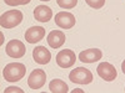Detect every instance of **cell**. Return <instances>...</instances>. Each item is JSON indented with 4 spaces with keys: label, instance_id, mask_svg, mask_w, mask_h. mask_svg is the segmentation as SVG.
<instances>
[{
    "label": "cell",
    "instance_id": "ffe728a7",
    "mask_svg": "<svg viewBox=\"0 0 125 93\" xmlns=\"http://www.w3.org/2000/svg\"><path fill=\"white\" fill-rule=\"evenodd\" d=\"M75 92H83V89L78 88V89H74V91H73V93H75Z\"/></svg>",
    "mask_w": 125,
    "mask_h": 93
},
{
    "label": "cell",
    "instance_id": "3957f363",
    "mask_svg": "<svg viewBox=\"0 0 125 93\" xmlns=\"http://www.w3.org/2000/svg\"><path fill=\"white\" fill-rule=\"evenodd\" d=\"M69 79L74 83L79 85H89L93 82V73L91 71L85 67H76L69 73Z\"/></svg>",
    "mask_w": 125,
    "mask_h": 93
},
{
    "label": "cell",
    "instance_id": "44dd1931",
    "mask_svg": "<svg viewBox=\"0 0 125 93\" xmlns=\"http://www.w3.org/2000/svg\"><path fill=\"white\" fill-rule=\"evenodd\" d=\"M40 1H50V0H40Z\"/></svg>",
    "mask_w": 125,
    "mask_h": 93
},
{
    "label": "cell",
    "instance_id": "7c38bea8",
    "mask_svg": "<svg viewBox=\"0 0 125 93\" xmlns=\"http://www.w3.org/2000/svg\"><path fill=\"white\" fill-rule=\"evenodd\" d=\"M65 34L62 31H59V30H53L48 35V44L51 48H59L64 45L65 42Z\"/></svg>",
    "mask_w": 125,
    "mask_h": 93
},
{
    "label": "cell",
    "instance_id": "5bb4252c",
    "mask_svg": "<svg viewBox=\"0 0 125 93\" xmlns=\"http://www.w3.org/2000/svg\"><path fill=\"white\" fill-rule=\"evenodd\" d=\"M49 89L53 93H66L69 91V87L64 81L55 78L49 83Z\"/></svg>",
    "mask_w": 125,
    "mask_h": 93
},
{
    "label": "cell",
    "instance_id": "6da1fadb",
    "mask_svg": "<svg viewBox=\"0 0 125 93\" xmlns=\"http://www.w3.org/2000/svg\"><path fill=\"white\" fill-rule=\"evenodd\" d=\"M26 73V67L21 62H11L8 63L3 70V76L8 82H18L23 79Z\"/></svg>",
    "mask_w": 125,
    "mask_h": 93
},
{
    "label": "cell",
    "instance_id": "d6986e66",
    "mask_svg": "<svg viewBox=\"0 0 125 93\" xmlns=\"http://www.w3.org/2000/svg\"><path fill=\"white\" fill-rule=\"evenodd\" d=\"M121 71H123V73L125 75V60L123 61V63H121Z\"/></svg>",
    "mask_w": 125,
    "mask_h": 93
},
{
    "label": "cell",
    "instance_id": "277c9868",
    "mask_svg": "<svg viewBox=\"0 0 125 93\" xmlns=\"http://www.w3.org/2000/svg\"><path fill=\"white\" fill-rule=\"evenodd\" d=\"M5 52L11 58H21L26 52V47L20 40H10L5 47Z\"/></svg>",
    "mask_w": 125,
    "mask_h": 93
},
{
    "label": "cell",
    "instance_id": "ba28073f",
    "mask_svg": "<svg viewBox=\"0 0 125 93\" xmlns=\"http://www.w3.org/2000/svg\"><path fill=\"white\" fill-rule=\"evenodd\" d=\"M76 23L75 16L73 15L71 13H66V11H60L55 15V24L60 27V29H71L74 27Z\"/></svg>",
    "mask_w": 125,
    "mask_h": 93
},
{
    "label": "cell",
    "instance_id": "9c48e42d",
    "mask_svg": "<svg viewBox=\"0 0 125 93\" xmlns=\"http://www.w3.org/2000/svg\"><path fill=\"white\" fill-rule=\"evenodd\" d=\"M45 36V29L41 26H31L25 31V40L29 44H36Z\"/></svg>",
    "mask_w": 125,
    "mask_h": 93
},
{
    "label": "cell",
    "instance_id": "8992f818",
    "mask_svg": "<svg viewBox=\"0 0 125 93\" xmlns=\"http://www.w3.org/2000/svg\"><path fill=\"white\" fill-rule=\"evenodd\" d=\"M76 61L75 52L73 50H61L56 55V63L61 68H70Z\"/></svg>",
    "mask_w": 125,
    "mask_h": 93
},
{
    "label": "cell",
    "instance_id": "5b68a950",
    "mask_svg": "<svg viewBox=\"0 0 125 93\" xmlns=\"http://www.w3.org/2000/svg\"><path fill=\"white\" fill-rule=\"evenodd\" d=\"M46 82V73L44 70L35 68L28 78V86L31 89H40Z\"/></svg>",
    "mask_w": 125,
    "mask_h": 93
},
{
    "label": "cell",
    "instance_id": "52a82bcc",
    "mask_svg": "<svg viewBox=\"0 0 125 93\" xmlns=\"http://www.w3.org/2000/svg\"><path fill=\"white\" fill-rule=\"evenodd\" d=\"M96 71H98V75L100 76V78H103L106 82L114 81L118 76V72H116L115 67L111 63H109V62H101V63H99Z\"/></svg>",
    "mask_w": 125,
    "mask_h": 93
},
{
    "label": "cell",
    "instance_id": "4fadbf2b",
    "mask_svg": "<svg viewBox=\"0 0 125 93\" xmlns=\"http://www.w3.org/2000/svg\"><path fill=\"white\" fill-rule=\"evenodd\" d=\"M34 17L40 23H48L53 17V11H51V9L49 6L38 5L34 10Z\"/></svg>",
    "mask_w": 125,
    "mask_h": 93
},
{
    "label": "cell",
    "instance_id": "e0dca14e",
    "mask_svg": "<svg viewBox=\"0 0 125 93\" xmlns=\"http://www.w3.org/2000/svg\"><path fill=\"white\" fill-rule=\"evenodd\" d=\"M31 0H4V3L9 6H18V5H26Z\"/></svg>",
    "mask_w": 125,
    "mask_h": 93
},
{
    "label": "cell",
    "instance_id": "ac0fdd59",
    "mask_svg": "<svg viewBox=\"0 0 125 93\" xmlns=\"http://www.w3.org/2000/svg\"><path fill=\"white\" fill-rule=\"evenodd\" d=\"M9 92H23V89H20L19 87H8L4 93H9Z\"/></svg>",
    "mask_w": 125,
    "mask_h": 93
},
{
    "label": "cell",
    "instance_id": "8fae6325",
    "mask_svg": "<svg viewBox=\"0 0 125 93\" xmlns=\"http://www.w3.org/2000/svg\"><path fill=\"white\" fill-rule=\"evenodd\" d=\"M33 58L39 65H48L51 60V54L45 46H36L33 50Z\"/></svg>",
    "mask_w": 125,
    "mask_h": 93
},
{
    "label": "cell",
    "instance_id": "2e32d148",
    "mask_svg": "<svg viewBox=\"0 0 125 93\" xmlns=\"http://www.w3.org/2000/svg\"><path fill=\"white\" fill-rule=\"evenodd\" d=\"M85 3L93 9H101L105 5V0H85Z\"/></svg>",
    "mask_w": 125,
    "mask_h": 93
},
{
    "label": "cell",
    "instance_id": "7402d4cb",
    "mask_svg": "<svg viewBox=\"0 0 125 93\" xmlns=\"http://www.w3.org/2000/svg\"><path fill=\"white\" fill-rule=\"evenodd\" d=\"M124 92H125V89H124Z\"/></svg>",
    "mask_w": 125,
    "mask_h": 93
},
{
    "label": "cell",
    "instance_id": "7a4b0ae2",
    "mask_svg": "<svg viewBox=\"0 0 125 93\" xmlns=\"http://www.w3.org/2000/svg\"><path fill=\"white\" fill-rule=\"evenodd\" d=\"M23 13L20 10H9L0 17V25L3 29H13L23 21Z\"/></svg>",
    "mask_w": 125,
    "mask_h": 93
},
{
    "label": "cell",
    "instance_id": "30bf717a",
    "mask_svg": "<svg viewBox=\"0 0 125 93\" xmlns=\"http://www.w3.org/2000/svg\"><path fill=\"white\" fill-rule=\"evenodd\" d=\"M103 52L99 48H89L85 51H81L79 54V60L84 63H94L99 60H101Z\"/></svg>",
    "mask_w": 125,
    "mask_h": 93
},
{
    "label": "cell",
    "instance_id": "9a60e30c",
    "mask_svg": "<svg viewBox=\"0 0 125 93\" xmlns=\"http://www.w3.org/2000/svg\"><path fill=\"white\" fill-rule=\"evenodd\" d=\"M56 3L62 9H73L78 4V0H56Z\"/></svg>",
    "mask_w": 125,
    "mask_h": 93
}]
</instances>
